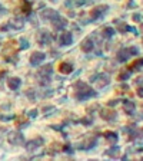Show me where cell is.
<instances>
[{
  "label": "cell",
  "mask_w": 143,
  "mask_h": 161,
  "mask_svg": "<svg viewBox=\"0 0 143 161\" xmlns=\"http://www.w3.org/2000/svg\"><path fill=\"white\" fill-rule=\"evenodd\" d=\"M105 135H106L107 140H110V141H116V140H117V135H116L114 132H106Z\"/></svg>",
  "instance_id": "obj_17"
},
{
  "label": "cell",
  "mask_w": 143,
  "mask_h": 161,
  "mask_svg": "<svg viewBox=\"0 0 143 161\" xmlns=\"http://www.w3.org/2000/svg\"><path fill=\"white\" fill-rule=\"evenodd\" d=\"M106 9H107V6H97V7H94L93 10L90 12V17H92V19H97Z\"/></svg>",
  "instance_id": "obj_5"
},
{
  "label": "cell",
  "mask_w": 143,
  "mask_h": 161,
  "mask_svg": "<svg viewBox=\"0 0 143 161\" xmlns=\"http://www.w3.org/2000/svg\"><path fill=\"white\" fill-rule=\"evenodd\" d=\"M100 115H102L103 120H113L114 117H116V114L112 109H102V114Z\"/></svg>",
  "instance_id": "obj_9"
},
{
  "label": "cell",
  "mask_w": 143,
  "mask_h": 161,
  "mask_svg": "<svg viewBox=\"0 0 143 161\" xmlns=\"http://www.w3.org/2000/svg\"><path fill=\"white\" fill-rule=\"evenodd\" d=\"M45 59V53H42V52H33L32 56H30V63L32 65H39Z\"/></svg>",
  "instance_id": "obj_3"
},
{
  "label": "cell",
  "mask_w": 143,
  "mask_h": 161,
  "mask_svg": "<svg viewBox=\"0 0 143 161\" xmlns=\"http://www.w3.org/2000/svg\"><path fill=\"white\" fill-rule=\"evenodd\" d=\"M7 140H9V142H12V144L17 145V144H22V142H23V135H22L20 132L13 131V132H10V134H9Z\"/></svg>",
  "instance_id": "obj_2"
},
{
  "label": "cell",
  "mask_w": 143,
  "mask_h": 161,
  "mask_svg": "<svg viewBox=\"0 0 143 161\" xmlns=\"http://www.w3.org/2000/svg\"><path fill=\"white\" fill-rule=\"evenodd\" d=\"M54 26V29H60V28H63V26H66V20L65 19H57V20L52 22Z\"/></svg>",
  "instance_id": "obj_13"
},
{
  "label": "cell",
  "mask_w": 143,
  "mask_h": 161,
  "mask_svg": "<svg viewBox=\"0 0 143 161\" xmlns=\"http://www.w3.org/2000/svg\"><path fill=\"white\" fill-rule=\"evenodd\" d=\"M50 39H52V36H50L47 32H45V30H43V32L39 35V42H40L42 45H49Z\"/></svg>",
  "instance_id": "obj_8"
},
{
  "label": "cell",
  "mask_w": 143,
  "mask_h": 161,
  "mask_svg": "<svg viewBox=\"0 0 143 161\" xmlns=\"http://www.w3.org/2000/svg\"><path fill=\"white\" fill-rule=\"evenodd\" d=\"M100 79H102V81H99V82H97V88H103L105 85L109 83V79H107L106 76H100Z\"/></svg>",
  "instance_id": "obj_16"
},
{
  "label": "cell",
  "mask_w": 143,
  "mask_h": 161,
  "mask_svg": "<svg viewBox=\"0 0 143 161\" xmlns=\"http://www.w3.org/2000/svg\"><path fill=\"white\" fill-rule=\"evenodd\" d=\"M22 9H23V12H25V13H30V4H29L27 2H23Z\"/></svg>",
  "instance_id": "obj_19"
},
{
  "label": "cell",
  "mask_w": 143,
  "mask_h": 161,
  "mask_svg": "<svg viewBox=\"0 0 143 161\" xmlns=\"http://www.w3.org/2000/svg\"><path fill=\"white\" fill-rule=\"evenodd\" d=\"M137 95H139V96H143V88H140L139 91H137Z\"/></svg>",
  "instance_id": "obj_22"
},
{
  "label": "cell",
  "mask_w": 143,
  "mask_h": 161,
  "mask_svg": "<svg viewBox=\"0 0 143 161\" xmlns=\"http://www.w3.org/2000/svg\"><path fill=\"white\" fill-rule=\"evenodd\" d=\"M7 85L10 89H17V88L20 87V79L19 78H10L7 81Z\"/></svg>",
  "instance_id": "obj_10"
},
{
  "label": "cell",
  "mask_w": 143,
  "mask_h": 161,
  "mask_svg": "<svg viewBox=\"0 0 143 161\" xmlns=\"http://www.w3.org/2000/svg\"><path fill=\"white\" fill-rule=\"evenodd\" d=\"M59 70H60V74H65V75L72 74V72H73V66L67 62H62L60 65H59Z\"/></svg>",
  "instance_id": "obj_4"
},
{
  "label": "cell",
  "mask_w": 143,
  "mask_h": 161,
  "mask_svg": "<svg viewBox=\"0 0 143 161\" xmlns=\"http://www.w3.org/2000/svg\"><path fill=\"white\" fill-rule=\"evenodd\" d=\"M74 95H76V98H79V99H86V98H89V96H93L94 92L92 91L86 83L77 82L76 83V88H74Z\"/></svg>",
  "instance_id": "obj_1"
},
{
  "label": "cell",
  "mask_w": 143,
  "mask_h": 161,
  "mask_svg": "<svg viewBox=\"0 0 143 161\" xmlns=\"http://www.w3.org/2000/svg\"><path fill=\"white\" fill-rule=\"evenodd\" d=\"M142 32H143V25H142Z\"/></svg>",
  "instance_id": "obj_23"
},
{
  "label": "cell",
  "mask_w": 143,
  "mask_h": 161,
  "mask_svg": "<svg viewBox=\"0 0 143 161\" xmlns=\"http://www.w3.org/2000/svg\"><path fill=\"white\" fill-rule=\"evenodd\" d=\"M43 19H50L52 20V17H57V13L54 12V10H49V9H46V10H43L40 15Z\"/></svg>",
  "instance_id": "obj_11"
},
{
  "label": "cell",
  "mask_w": 143,
  "mask_h": 161,
  "mask_svg": "<svg viewBox=\"0 0 143 161\" xmlns=\"http://www.w3.org/2000/svg\"><path fill=\"white\" fill-rule=\"evenodd\" d=\"M127 76H129V74H127V72H123L122 75H119V79H122V81H123V79L127 78Z\"/></svg>",
  "instance_id": "obj_20"
},
{
  "label": "cell",
  "mask_w": 143,
  "mask_h": 161,
  "mask_svg": "<svg viewBox=\"0 0 143 161\" xmlns=\"http://www.w3.org/2000/svg\"><path fill=\"white\" fill-rule=\"evenodd\" d=\"M143 65V59H137V61H135V62L132 63L130 66H129V69H139V66Z\"/></svg>",
  "instance_id": "obj_15"
},
{
  "label": "cell",
  "mask_w": 143,
  "mask_h": 161,
  "mask_svg": "<svg viewBox=\"0 0 143 161\" xmlns=\"http://www.w3.org/2000/svg\"><path fill=\"white\" fill-rule=\"evenodd\" d=\"M92 49H93V42L90 40V39L83 40V43H82V50L83 52H90Z\"/></svg>",
  "instance_id": "obj_12"
},
{
  "label": "cell",
  "mask_w": 143,
  "mask_h": 161,
  "mask_svg": "<svg viewBox=\"0 0 143 161\" xmlns=\"http://www.w3.org/2000/svg\"><path fill=\"white\" fill-rule=\"evenodd\" d=\"M72 43V35L69 32H63L60 36V45L63 46H69Z\"/></svg>",
  "instance_id": "obj_6"
},
{
  "label": "cell",
  "mask_w": 143,
  "mask_h": 161,
  "mask_svg": "<svg viewBox=\"0 0 143 161\" xmlns=\"http://www.w3.org/2000/svg\"><path fill=\"white\" fill-rule=\"evenodd\" d=\"M123 108H125V112H127V114H130V112L133 111V109H135V105H133V102H125Z\"/></svg>",
  "instance_id": "obj_14"
},
{
  "label": "cell",
  "mask_w": 143,
  "mask_h": 161,
  "mask_svg": "<svg viewBox=\"0 0 143 161\" xmlns=\"http://www.w3.org/2000/svg\"><path fill=\"white\" fill-rule=\"evenodd\" d=\"M132 52H136V49H123V50H120L117 53V59L120 61V62H123V61H126L129 56L127 55L129 53H132Z\"/></svg>",
  "instance_id": "obj_7"
},
{
  "label": "cell",
  "mask_w": 143,
  "mask_h": 161,
  "mask_svg": "<svg viewBox=\"0 0 143 161\" xmlns=\"http://www.w3.org/2000/svg\"><path fill=\"white\" fill-rule=\"evenodd\" d=\"M90 0H77V4H83V3H89Z\"/></svg>",
  "instance_id": "obj_21"
},
{
  "label": "cell",
  "mask_w": 143,
  "mask_h": 161,
  "mask_svg": "<svg viewBox=\"0 0 143 161\" xmlns=\"http://www.w3.org/2000/svg\"><path fill=\"white\" fill-rule=\"evenodd\" d=\"M112 35H113V29H110V28H105V29H103V36L110 37Z\"/></svg>",
  "instance_id": "obj_18"
}]
</instances>
